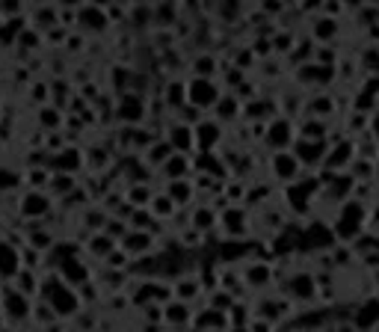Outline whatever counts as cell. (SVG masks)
<instances>
[{
  "instance_id": "obj_10",
  "label": "cell",
  "mask_w": 379,
  "mask_h": 332,
  "mask_svg": "<svg viewBox=\"0 0 379 332\" xmlns=\"http://www.w3.org/2000/svg\"><path fill=\"white\" fill-rule=\"evenodd\" d=\"M78 27H83L86 33H104V30H110L107 9L104 6H95V3L78 6Z\"/></svg>"
},
{
  "instance_id": "obj_31",
  "label": "cell",
  "mask_w": 379,
  "mask_h": 332,
  "mask_svg": "<svg viewBox=\"0 0 379 332\" xmlns=\"http://www.w3.org/2000/svg\"><path fill=\"white\" fill-rule=\"evenodd\" d=\"M285 202H287V208H290V214H306L311 199L296 187V184H287V187H285Z\"/></svg>"
},
{
  "instance_id": "obj_30",
  "label": "cell",
  "mask_w": 379,
  "mask_h": 332,
  "mask_svg": "<svg viewBox=\"0 0 379 332\" xmlns=\"http://www.w3.org/2000/svg\"><path fill=\"white\" fill-rule=\"evenodd\" d=\"M376 321H379V300L362 303L359 312H356V317H352V324H356L359 329H371Z\"/></svg>"
},
{
  "instance_id": "obj_42",
  "label": "cell",
  "mask_w": 379,
  "mask_h": 332,
  "mask_svg": "<svg viewBox=\"0 0 379 332\" xmlns=\"http://www.w3.org/2000/svg\"><path fill=\"white\" fill-rule=\"evenodd\" d=\"M229 312H231L229 317H231L234 329H246V326H249V315H246V305H237V303H234Z\"/></svg>"
},
{
  "instance_id": "obj_32",
  "label": "cell",
  "mask_w": 379,
  "mask_h": 332,
  "mask_svg": "<svg viewBox=\"0 0 379 332\" xmlns=\"http://www.w3.org/2000/svg\"><path fill=\"white\" fill-rule=\"evenodd\" d=\"M299 140H308V143H323L326 140V125L320 119H306L299 125Z\"/></svg>"
},
{
  "instance_id": "obj_34",
  "label": "cell",
  "mask_w": 379,
  "mask_h": 332,
  "mask_svg": "<svg viewBox=\"0 0 379 332\" xmlns=\"http://www.w3.org/2000/svg\"><path fill=\"white\" fill-rule=\"evenodd\" d=\"M335 33H338V21L335 18H317L314 21V27H311V39L314 42H329V39H335Z\"/></svg>"
},
{
  "instance_id": "obj_50",
  "label": "cell",
  "mask_w": 379,
  "mask_h": 332,
  "mask_svg": "<svg viewBox=\"0 0 379 332\" xmlns=\"http://www.w3.org/2000/svg\"><path fill=\"white\" fill-rule=\"evenodd\" d=\"M371 131L376 133V137H379V113H373V122H371Z\"/></svg>"
},
{
  "instance_id": "obj_38",
  "label": "cell",
  "mask_w": 379,
  "mask_h": 332,
  "mask_svg": "<svg viewBox=\"0 0 379 332\" xmlns=\"http://www.w3.org/2000/svg\"><path fill=\"white\" fill-rule=\"evenodd\" d=\"M246 190H249L246 181H234V178H231L229 184H225V199H229L231 205H234V202H246Z\"/></svg>"
},
{
  "instance_id": "obj_25",
  "label": "cell",
  "mask_w": 379,
  "mask_h": 332,
  "mask_svg": "<svg viewBox=\"0 0 379 332\" xmlns=\"http://www.w3.org/2000/svg\"><path fill=\"white\" fill-rule=\"evenodd\" d=\"M314 288H317V279L311 273H296L287 279V291H290V297H296V300H308Z\"/></svg>"
},
{
  "instance_id": "obj_29",
  "label": "cell",
  "mask_w": 379,
  "mask_h": 332,
  "mask_svg": "<svg viewBox=\"0 0 379 332\" xmlns=\"http://www.w3.org/2000/svg\"><path fill=\"white\" fill-rule=\"evenodd\" d=\"M270 279H273V267H270L267 261L246 264V285H249V288H264Z\"/></svg>"
},
{
  "instance_id": "obj_16",
  "label": "cell",
  "mask_w": 379,
  "mask_h": 332,
  "mask_svg": "<svg viewBox=\"0 0 379 332\" xmlns=\"http://www.w3.org/2000/svg\"><path fill=\"white\" fill-rule=\"evenodd\" d=\"M175 152H172V145L166 143V140H163V137H157L155 143H151L148 145V149L140 154V161L145 164V166H151V172H157L163 164H166L169 161V157H172Z\"/></svg>"
},
{
  "instance_id": "obj_7",
  "label": "cell",
  "mask_w": 379,
  "mask_h": 332,
  "mask_svg": "<svg viewBox=\"0 0 379 332\" xmlns=\"http://www.w3.org/2000/svg\"><path fill=\"white\" fill-rule=\"evenodd\" d=\"M270 166H273V178L282 181L285 187H287V184H296L302 178V172H306V169L299 166L296 157H294V152H276Z\"/></svg>"
},
{
  "instance_id": "obj_6",
  "label": "cell",
  "mask_w": 379,
  "mask_h": 332,
  "mask_svg": "<svg viewBox=\"0 0 379 332\" xmlns=\"http://www.w3.org/2000/svg\"><path fill=\"white\" fill-rule=\"evenodd\" d=\"M163 140L172 145L175 154H190V157H193V152H196V131H193V125H184V122H178V119H172L166 125Z\"/></svg>"
},
{
  "instance_id": "obj_14",
  "label": "cell",
  "mask_w": 379,
  "mask_h": 332,
  "mask_svg": "<svg viewBox=\"0 0 379 332\" xmlns=\"http://www.w3.org/2000/svg\"><path fill=\"white\" fill-rule=\"evenodd\" d=\"M48 166L54 169V175H71V172H78L83 166V154L78 149H71V145H66V149H59L50 157Z\"/></svg>"
},
{
  "instance_id": "obj_12",
  "label": "cell",
  "mask_w": 379,
  "mask_h": 332,
  "mask_svg": "<svg viewBox=\"0 0 379 332\" xmlns=\"http://www.w3.org/2000/svg\"><path fill=\"white\" fill-rule=\"evenodd\" d=\"M193 131H196V149H199L201 154H213V149H217V143L222 140V128H220V122H213V119H201Z\"/></svg>"
},
{
  "instance_id": "obj_11",
  "label": "cell",
  "mask_w": 379,
  "mask_h": 332,
  "mask_svg": "<svg viewBox=\"0 0 379 332\" xmlns=\"http://www.w3.org/2000/svg\"><path fill=\"white\" fill-rule=\"evenodd\" d=\"M193 172H196L193 157H190V154H172L169 161L157 169V175L169 184V181H184V178L193 175Z\"/></svg>"
},
{
  "instance_id": "obj_39",
  "label": "cell",
  "mask_w": 379,
  "mask_h": 332,
  "mask_svg": "<svg viewBox=\"0 0 379 332\" xmlns=\"http://www.w3.org/2000/svg\"><path fill=\"white\" fill-rule=\"evenodd\" d=\"M160 21H166V27H172L175 21H178V6H155V24Z\"/></svg>"
},
{
  "instance_id": "obj_5",
  "label": "cell",
  "mask_w": 379,
  "mask_h": 332,
  "mask_svg": "<svg viewBox=\"0 0 379 332\" xmlns=\"http://www.w3.org/2000/svg\"><path fill=\"white\" fill-rule=\"evenodd\" d=\"M45 300L48 305L54 309L59 317H69V315H78L80 309V300H78V291L69 288V285H62V282L54 276V282H50V288L45 291Z\"/></svg>"
},
{
  "instance_id": "obj_41",
  "label": "cell",
  "mask_w": 379,
  "mask_h": 332,
  "mask_svg": "<svg viewBox=\"0 0 379 332\" xmlns=\"http://www.w3.org/2000/svg\"><path fill=\"white\" fill-rule=\"evenodd\" d=\"M54 247V235H45V231H36V235H30V250H39V252H45V250H50Z\"/></svg>"
},
{
  "instance_id": "obj_36",
  "label": "cell",
  "mask_w": 379,
  "mask_h": 332,
  "mask_svg": "<svg viewBox=\"0 0 379 332\" xmlns=\"http://www.w3.org/2000/svg\"><path fill=\"white\" fill-rule=\"evenodd\" d=\"M306 110L311 113V119H320L323 122V116H332V110H335V104H332V98H326V95H320L317 101H311V104H306Z\"/></svg>"
},
{
  "instance_id": "obj_21",
  "label": "cell",
  "mask_w": 379,
  "mask_h": 332,
  "mask_svg": "<svg viewBox=\"0 0 379 332\" xmlns=\"http://www.w3.org/2000/svg\"><path fill=\"white\" fill-rule=\"evenodd\" d=\"M217 54L210 51H201L199 57H193V63H190V71H193V78H201V80H217Z\"/></svg>"
},
{
  "instance_id": "obj_17",
  "label": "cell",
  "mask_w": 379,
  "mask_h": 332,
  "mask_svg": "<svg viewBox=\"0 0 379 332\" xmlns=\"http://www.w3.org/2000/svg\"><path fill=\"white\" fill-rule=\"evenodd\" d=\"M163 196H166V199H172L175 208H187L190 202L196 199V184L190 181V178H184V181H169L166 190H163Z\"/></svg>"
},
{
  "instance_id": "obj_47",
  "label": "cell",
  "mask_w": 379,
  "mask_h": 332,
  "mask_svg": "<svg viewBox=\"0 0 379 332\" xmlns=\"http://www.w3.org/2000/svg\"><path fill=\"white\" fill-rule=\"evenodd\" d=\"M104 9H107L110 24H113V21H124V18H128V9H124V6H113V3H107Z\"/></svg>"
},
{
  "instance_id": "obj_52",
  "label": "cell",
  "mask_w": 379,
  "mask_h": 332,
  "mask_svg": "<svg viewBox=\"0 0 379 332\" xmlns=\"http://www.w3.org/2000/svg\"><path fill=\"white\" fill-rule=\"evenodd\" d=\"M373 175H376V178H379V166H376V172H373Z\"/></svg>"
},
{
  "instance_id": "obj_51",
  "label": "cell",
  "mask_w": 379,
  "mask_h": 332,
  "mask_svg": "<svg viewBox=\"0 0 379 332\" xmlns=\"http://www.w3.org/2000/svg\"><path fill=\"white\" fill-rule=\"evenodd\" d=\"M373 219H376V223H379V205L373 208Z\"/></svg>"
},
{
  "instance_id": "obj_2",
  "label": "cell",
  "mask_w": 379,
  "mask_h": 332,
  "mask_svg": "<svg viewBox=\"0 0 379 332\" xmlns=\"http://www.w3.org/2000/svg\"><path fill=\"white\" fill-rule=\"evenodd\" d=\"M187 104L208 113V110L217 107V101L222 98V89L217 80H201V78H187Z\"/></svg>"
},
{
  "instance_id": "obj_23",
  "label": "cell",
  "mask_w": 379,
  "mask_h": 332,
  "mask_svg": "<svg viewBox=\"0 0 379 332\" xmlns=\"http://www.w3.org/2000/svg\"><path fill=\"white\" fill-rule=\"evenodd\" d=\"M213 113V122H231L240 116V95H231V92H222V98L217 101V107L210 110Z\"/></svg>"
},
{
  "instance_id": "obj_27",
  "label": "cell",
  "mask_w": 379,
  "mask_h": 332,
  "mask_svg": "<svg viewBox=\"0 0 379 332\" xmlns=\"http://www.w3.org/2000/svg\"><path fill=\"white\" fill-rule=\"evenodd\" d=\"M3 309L9 312V317H15V321H21V317L30 315V300L24 297V294H18L15 288H9L3 294Z\"/></svg>"
},
{
  "instance_id": "obj_45",
  "label": "cell",
  "mask_w": 379,
  "mask_h": 332,
  "mask_svg": "<svg viewBox=\"0 0 379 332\" xmlns=\"http://www.w3.org/2000/svg\"><path fill=\"white\" fill-rule=\"evenodd\" d=\"M107 157H110V154H107V149H101V145H95V149H90V154H86L83 161H90L92 166H104V164H107Z\"/></svg>"
},
{
  "instance_id": "obj_26",
  "label": "cell",
  "mask_w": 379,
  "mask_h": 332,
  "mask_svg": "<svg viewBox=\"0 0 379 332\" xmlns=\"http://www.w3.org/2000/svg\"><path fill=\"white\" fill-rule=\"evenodd\" d=\"M332 78H335V68L332 66H317V63H311V66L302 63L299 66V80L302 83H320L323 86V83H329Z\"/></svg>"
},
{
  "instance_id": "obj_49",
  "label": "cell",
  "mask_w": 379,
  "mask_h": 332,
  "mask_svg": "<svg viewBox=\"0 0 379 332\" xmlns=\"http://www.w3.org/2000/svg\"><path fill=\"white\" fill-rule=\"evenodd\" d=\"M273 42H255V57H270Z\"/></svg>"
},
{
  "instance_id": "obj_13",
  "label": "cell",
  "mask_w": 379,
  "mask_h": 332,
  "mask_svg": "<svg viewBox=\"0 0 379 332\" xmlns=\"http://www.w3.org/2000/svg\"><path fill=\"white\" fill-rule=\"evenodd\" d=\"M119 250L128 258L148 255L151 250H155V235H151V231H128V235L119 240Z\"/></svg>"
},
{
  "instance_id": "obj_18",
  "label": "cell",
  "mask_w": 379,
  "mask_h": 332,
  "mask_svg": "<svg viewBox=\"0 0 379 332\" xmlns=\"http://www.w3.org/2000/svg\"><path fill=\"white\" fill-rule=\"evenodd\" d=\"M217 223H220V211L213 205H196L193 208V219H190V226H193L199 235H208Z\"/></svg>"
},
{
  "instance_id": "obj_33",
  "label": "cell",
  "mask_w": 379,
  "mask_h": 332,
  "mask_svg": "<svg viewBox=\"0 0 379 332\" xmlns=\"http://www.w3.org/2000/svg\"><path fill=\"white\" fill-rule=\"evenodd\" d=\"M148 211H151V217L157 219V223H163V219H169L178 208L172 205V199H166L163 193H155V199H151V205H148Z\"/></svg>"
},
{
  "instance_id": "obj_22",
  "label": "cell",
  "mask_w": 379,
  "mask_h": 332,
  "mask_svg": "<svg viewBox=\"0 0 379 332\" xmlns=\"http://www.w3.org/2000/svg\"><path fill=\"white\" fill-rule=\"evenodd\" d=\"M201 279L199 276H181L178 282H172V300H181V303H190L196 300L201 294Z\"/></svg>"
},
{
  "instance_id": "obj_48",
  "label": "cell",
  "mask_w": 379,
  "mask_h": 332,
  "mask_svg": "<svg viewBox=\"0 0 379 332\" xmlns=\"http://www.w3.org/2000/svg\"><path fill=\"white\" fill-rule=\"evenodd\" d=\"M199 238H201V235H199L196 229H193V231L187 229L184 235H181V247H187V250H190V247H199Z\"/></svg>"
},
{
  "instance_id": "obj_3",
  "label": "cell",
  "mask_w": 379,
  "mask_h": 332,
  "mask_svg": "<svg viewBox=\"0 0 379 332\" xmlns=\"http://www.w3.org/2000/svg\"><path fill=\"white\" fill-rule=\"evenodd\" d=\"M364 226V205L350 199L344 202V208L338 211L335 223H332V231H335V240H352L362 231Z\"/></svg>"
},
{
  "instance_id": "obj_1",
  "label": "cell",
  "mask_w": 379,
  "mask_h": 332,
  "mask_svg": "<svg viewBox=\"0 0 379 332\" xmlns=\"http://www.w3.org/2000/svg\"><path fill=\"white\" fill-rule=\"evenodd\" d=\"M145 110H148V98L143 92H119L116 98V122H122V125L128 128H140L145 125Z\"/></svg>"
},
{
  "instance_id": "obj_4",
  "label": "cell",
  "mask_w": 379,
  "mask_h": 332,
  "mask_svg": "<svg viewBox=\"0 0 379 332\" xmlns=\"http://www.w3.org/2000/svg\"><path fill=\"white\" fill-rule=\"evenodd\" d=\"M294 143H296V128H294V122H290V116L273 119L270 125L264 128V145L273 149V154L276 152H290Z\"/></svg>"
},
{
  "instance_id": "obj_28",
  "label": "cell",
  "mask_w": 379,
  "mask_h": 332,
  "mask_svg": "<svg viewBox=\"0 0 379 332\" xmlns=\"http://www.w3.org/2000/svg\"><path fill=\"white\" fill-rule=\"evenodd\" d=\"M352 154H356V145H352V143H338V145H335V152L329 149V154H326V169L338 172L344 164L352 161Z\"/></svg>"
},
{
  "instance_id": "obj_35",
  "label": "cell",
  "mask_w": 379,
  "mask_h": 332,
  "mask_svg": "<svg viewBox=\"0 0 379 332\" xmlns=\"http://www.w3.org/2000/svg\"><path fill=\"white\" fill-rule=\"evenodd\" d=\"M39 125L48 131V133H57L62 128V113H59V107H42L39 110Z\"/></svg>"
},
{
  "instance_id": "obj_37",
  "label": "cell",
  "mask_w": 379,
  "mask_h": 332,
  "mask_svg": "<svg viewBox=\"0 0 379 332\" xmlns=\"http://www.w3.org/2000/svg\"><path fill=\"white\" fill-rule=\"evenodd\" d=\"M18 294H36V288H39V276L33 273V270H18Z\"/></svg>"
},
{
  "instance_id": "obj_19",
  "label": "cell",
  "mask_w": 379,
  "mask_h": 332,
  "mask_svg": "<svg viewBox=\"0 0 379 332\" xmlns=\"http://www.w3.org/2000/svg\"><path fill=\"white\" fill-rule=\"evenodd\" d=\"M151 199H155V187H151L148 181H134L128 193H124V202H128L131 211H136V208H148Z\"/></svg>"
},
{
  "instance_id": "obj_24",
  "label": "cell",
  "mask_w": 379,
  "mask_h": 332,
  "mask_svg": "<svg viewBox=\"0 0 379 332\" xmlns=\"http://www.w3.org/2000/svg\"><path fill=\"white\" fill-rule=\"evenodd\" d=\"M86 250H90L95 258H104V261H107V258L119 250V243L113 240V238L107 235V231H92L90 240H86Z\"/></svg>"
},
{
  "instance_id": "obj_20",
  "label": "cell",
  "mask_w": 379,
  "mask_h": 332,
  "mask_svg": "<svg viewBox=\"0 0 379 332\" xmlns=\"http://www.w3.org/2000/svg\"><path fill=\"white\" fill-rule=\"evenodd\" d=\"M193 321V309H190V303H181V300H169L163 305V324L169 326H184Z\"/></svg>"
},
{
  "instance_id": "obj_8",
  "label": "cell",
  "mask_w": 379,
  "mask_h": 332,
  "mask_svg": "<svg viewBox=\"0 0 379 332\" xmlns=\"http://www.w3.org/2000/svg\"><path fill=\"white\" fill-rule=\"evenodd\" d=\"M57 279L69 288H80L90 282V264H83L80 258H71V255L62 258V261L57 264Z\"/></svg>"
},
{
  "instance_id": "obj_40",
  "label": "cell",
  "mask_w": 379,
  "mask_h": 332,
  "mask_svg": "<svg viewBox=\"0 0 379 332\" xmlns=\"http://www.w3.org/2000/svg\"><path fill=\"white\" fill-rule=\"evenodd\" d=\"M24 178L18 175V172H12V169H6V166H0V193H6V190H12V187H18Z\"/></svg>"
},
{
  "instance_id": "obj_46",
  "label": "cell",
  "mask_w": 379,
  "mask_h": 332,
  "mask_svg": "<svg viewBox=\"0 0 379 332\" xmlns=\"http://www.w3.org/2000/svg\"><path fill=\"white\" fill-rule=\"evenodd\" d=\"M276 51L290 57V51H294V36H282V33H276Z\"/></svg>"
},
{
  "instance_id": "obj_44",
  "label": "cell",
  "mask_w": 379,
  "mask_h": 332,
  "mask_svg": "<svg viewBox=\"0 0 379 332\" xmlns=\"http://www.w3.org/2000/svg\"><path fill=\"white\" fill-rule=\"evenodd\" d=\"M128 261H131V258L124 255L122 250H116V252L107 258V267H110V270H128Z\"/></svg>"
},
{
  "instance_id": "obj_15",
  "label": "cell",
  "mask_w": 379,
  "mask_h": 332,
  "mask_svg": "<svg viewBox=\"0 0 379 332\" xmlns=\"http://www.w3.org/2000/svg\"><path fill=\"white\" fill-rule=\"evenodd\" d=\"M50 211V196L45 190H27L21 199V217L36 219V217H45Z\"/></svg>"
},
{
  "instance_id": "obj_43",
  "label": "cell",
  "mask_w": 379,
  "mask_h": 332,
  "mask_svg": "<svg viewBox=\"0 0 379 332\" xmlns=\"http://www.w3.org/2000/svg\"><path fill=\"white\" fill-rule=\"evenodd\" d=\"M311 63H317V66H329V63H335V48H329V45H320Z\"/></svg>"
},
{
  "instance_id": "obj_9",
  "label": "cell",
  "mask_w": 379,
  "mask_h": 332,
  "mask_svg": "<svg viewBox=\"0 0 379 332\" xmlns=\"http://www.w3.org/2000/svg\"><path fill=\"white\" fill-rule=\"evenodd\" d=\"M294 157L299 161V166L302 169H314V166H320V164H326V154H329V145H326V140L323 143H308V140H296L294 143Z\"/></svg>"
}]
</instances>
